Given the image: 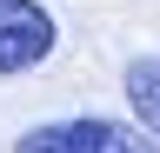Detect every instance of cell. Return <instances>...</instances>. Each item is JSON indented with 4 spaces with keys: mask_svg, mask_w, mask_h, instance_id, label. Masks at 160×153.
<instances>
[{
    "mask_svg": "<svg viewBox=\"0 0 160 153\" xmlns=\"http://www.w3.org/2000/svg\"><path fill=\"white\" fill-rule=\"evenodd\" d=\"M53 53V13L33 0H0V73H27Z\"/></svg>",
    "mask_w": 160,
    "mask_h": 153,
    "instance_id": "7a4b0ae2",
    "label": "cell"
},
{
    "mask_svg": "<svg viewBox=\"0 0 160 153\" xmlns=\"http://www.w3.org/2000/svg\"><path fill=\"white\" fill-rule=\"evenodd\" d=\"M127 100H133V120L160 140V60H133L127 67Z\"/></svg>",
    "mask_w": 160,
    "mask_h": 153,
    "instance_id": "3957f363",
    "label": "cell"
},
{
    "mask_svg": "<svg viewBox=\"0 0 160 153\" xmlns=\"http://www.w3.org/2000/svg\"><path fill=\"white\" fill-rule=\"evenodd\" d=\"M13 153H160L153 140H140V127H120V120H53V127H33Z\"/></svg>",
    "mask_w": 160,
    "mask_h": 153,
    "instance_id": "6da1fadb",
    "label": "cell"
}]
</instances>
